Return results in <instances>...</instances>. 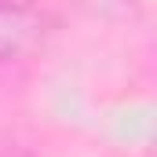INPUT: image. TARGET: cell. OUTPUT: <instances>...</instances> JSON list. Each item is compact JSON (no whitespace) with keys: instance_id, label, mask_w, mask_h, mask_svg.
<instances>
[{"instance_id":"1","label":"cell","mask_w":157,"mask_h":157,"mask_svg":"<svg viewBox=\"0 0 157 157\" xmlns=\"http://www.w3.org/2000/svg\"><path fill=\"white\" fill-rule=\"evenodd\" d=\"M51 15L33 0H0V66L26 62L48 44Z\"/></svg>"}]
</instances>
